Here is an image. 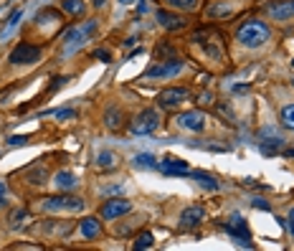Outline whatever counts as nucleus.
Masks as SVG:
<instances>
[{
  "label": "nucleus",
  "instance_id": "obj_1",
  "mask_svg": "<svg viewBox=\"0 0 294 251\" xmlns=\"http://www.w3.org/2000/svg\"><path fill=\"white\" fill-rule=\"evenodd\" d=\"M236 38H238V43L246 46V49H259V46H264V43L272 38V28H269L264 20L249 18V20H243V23L238 26Z\"/></svg>",
  "mask_w": 294,
  "mask_h": 251
},
{
  "label": "nucleus",
  "instance_id": "obj_2",
  "mask_svg": "<svg viewBox=\"0 0 294 251\" xmlns=\"http://www.w3.org/2000/svg\"><path fill=\"white\" fill-rule=\"evenodd\" d=\"M41 211H84V200L74 195H51L41 200Z\"/></svg>",
  "mask_w": 294,
  "mask_h": 251
},
{
  "label": "nucleus",
  "instance_id": "obj_3",
  "mask_svg": "<svg viewBox=\"0 0 294 251\" xmlns=\"http://www.w3.org/2000/svg\"><path fill=\"white\" fill-rule=\"evenodd\" d=\"M94 31H96V20H89V23H84V26H79V28H69V31L64 33V43H71V46L66 49V54H71L76 46H81Z\"/></svg>",
  "mask_w": 294,
  "mask_h": 251
},
{
  "label": "nucleus",
  "instance_id": "obj_4",
  "mask_svg": "<svg viewBox=\"0 0 294 251\" xmlns=\"http://www.w3.org/2000/svg\"><path fill=\"white\" fill-rule=\"evenodd\" d=\"M132 211V203L127 200V198H109L102 208H99V216L104 218V221H114V218H119V216H125V213H130Z\"/></svg>",
  "mask_w": 294,
  "mask_h": 251
},
{
  "label": "nucleus",
  "instance_id": "obj_5",
  "mask_svg": "<svg viewBox=\"0 0 294 251\" xmlns=\"http://www.w3.org/2000/svg\"><path fill=\"white\" fill-rule=\"evenodd\" d=\"M41 59V49L38 46H33V43H18L15 49H13V54H10V63L13 66H23V63H36Z\"/></svg>",
  "mask_w": 294,
  "mask_h": 251
},
{
  "label": "nucleus",
  "instance_id": "obj_6",
  "mask_svg": "<svg viewBox=\"0 0 294 251\" xmlns=\"http://www.w3.org/2000/svg\"><path fill=\"white\" fill-rule=\"evenodd\" d=\"M157 127H160V115H157L155 109H142L130 129H132L135 134H152Z\"/></svg>",
  "mask_w": 294,
  "mask_h": 251
},
{
  "label": "nucleus",
  "instance_id": "obj_7",
  "mask_svg": "<svg viewBox=\"0 0 294 251\" xmlns=\"http://www.w3.org/2000/svg\"><path fill=\"white\" fill-rule=\"evenodd\" d=\"M185 69V61L183 59H170V61H162L152 69L145 71V79H167V76H175L178 71Z\"/></svg>",
  "mask_w": 294,
  "mask_h": 251
},
{
  "label": "nucleus",
  "instance_id": "obj_8",
  "mask_svg": "<svg viewBox=\"0 0 294 251\" xmlns=\"http://www.w3.org/2000/svg\"><path fill=\"white\" fill-rule=\"evenodd\" d=\"M226 231H228V236H233L241 246H251V234H249V226H246V221L238 216V213H233V218L223 226Z\"/></svg>",
  "mask_w": 294,
  "mask_h": 251
},
{
  "label": "nucleus",
  "instance_id": "obj_9",
  "mask_svg": "<svg viewBox=\"0 0 294 251\" xmlns=\"http://www.w3.org/2000/svg\"><path fill=\"white\" fill-rule=\"evenodd\" d=\"M264 10L274 20H289V18H294V0H269L264 5Z\"/></svg>",
  "mask_w": 294,
  "mask_h": 251
},
{
  "label": "nucleus",
  "instance_id": "obj_10",
  "mask_svg": "<svg viewBox=\"0 0 294 251\" xmlns=\"http://www.w3.org/2000/svg\"><path fill=\"white\" fill-rule=\"evenodd\" d=\"M185 99H190V92H188L185 86H173V89H165V92L160 94L157 104L165 107V109H175V107H178L180 102H185Z\"/></svg>",
  "mask_w": 294,
  "mask_h": 251
},
{
  "label": "nucleus",
  "instance_id": "obj_11",
  "mask_svg": "<svg viewBox=\"0 0 294 251\" xmlns=\"http://www.w3.org/2000/svg\"><path fill=\"white\" fill-rule=\"evenodd\" d=\"M157 168H160L165 175H190L188 163H185V160H180V157H165V160H160V163H157Z\"/></svg>",
  "mask_w": 294,
  "mask_h": 251
},
{
  "label": "nucleus",
  "instance_id": "obj_12",
  "mask_svg": "<svg viewBox=\"0 0 294 251\" xmlns=\"http://www.w3.org/2000/svg\"><path fill=\"white\" fill-rule=\"evenodd\" d=\"M178 125L183 127V129H190V132H203V127H206V120H203V115L201 112H183V115H178Z\"/></svg>",
  "mask_w": 294,
  "mask_h": 251
},
{
  "label": "nucleus",
  "instance_id": "obj_13",
  "mask_svg": "<svg viewBox=\"0 0 294 251\" xmlns=\"http://www.w3.org/2000/svg\"><path fill=\"white\" fill-rule=\"evenodd\" d=\"M157 15V23L162 26V28H167V31H180V28H185V18H180V15H175V13H167L165 8L162 10H157L155 13Z\"/></svg>",
  "mask_w": 294,
  "mask_h": 251
},
{
  "label": "nucleus",
  "instance_id": "obj_14",
  "mask_svg": "<svg viewBox=\"0 0 294 251\" xmlns=\"http://www.w3.org/2000/svg\"><path fill=\"white\" fill-rule=\"evenodd\" d=\"M203 218H206V211H203L201 206H190V208H185V211H183V216H180V221H183V226H185V229L198 226Z\"/></svg>",
  "mask_w": 294,
  "mask_h": 251
},
{
  "label": "nucleus",
  "instance_id": "obj_15",
  "mask_svg": "<svg viewBox=\"0 0 294 251\" xmlns=\"http://www.w3.org/2000/svg\"><path fill=\"white\" fill-rule=\"evenodd\" d=\"M79 231H81V236L86 239V241H91V239H96L99 234H102V223H99V218H84L81 223H79Z\"/></svg>",
  "mask_w": 294,
  "mask_h": 251
},
{
  "label": "nucleus",
  "instance_id": "obj_16",
  "mask_svg": "<svg viewBox=\"0 0 294 251\" xmlns=\"http://www.w3.org/2000/svg\"><path fill=\"white\" fill-rule=\"evenodd\" d=\"M61 10H64L66 15H71V18H79V15H84L86 3H84V0H61Z\"/></svg>",
  "mask_w": 294,
  "mask_h": 251
},
{
  "label": "nucleus",
  "instance_id": "obj_17",
  "mask_svg": "<svg viewBox=\"0 0 294 251\" xmlns=\"http://www.w3.org/2000/svg\"><path fill=\"white\" fill-rule=\"evenodd\" d=\"M190 178H195L201 183V188H208V190H218V180L203 170H190Z\"/></svg>",
  "mask_w": 294,
  "mask_h": 251
},
{
  "label": "nucleus",
  "instance_id": "obj_18",
  "mask_svg": "<svg viewBox=\"0 0 294 251\" xmlns=\"http://www.w3.org/2000/svg\"><path fill=\"white\" fill-rule=\"evenodd\" d=\"M96 165H99V168H107V170H114V168H117V155L109 152V150H102V152L96 155Z\"/></svg>",
  "mask_w": 294,
  "mask_h": 251
},
{
  "label": "nucleus",
  "instance_id": "obj_19",
  "mask_svg": "<svg viewBox=\"0 0 294 251\" xmlns=\"http://www.w3.org/2000/svg\"><path fill=\"white\" fill-rule=\"evenodd\" d=\"M122 120H125V115H122L117 107L107 109V115H104V125L109 127V129H117V127H122Z\"/></svg>",
  "mask_w": 294,
  "mask_h": 251
},
{
  "label": "nucleus",
  "instance_id": "obj_20",
  "mask_svg": "<svg viewBox=\"0 0 294 251\" xmlns=\"http://www.w3.org/2000/svg\"><path fill=\"white\" fill-rule=\"evenodd\" d=\"M233 10H231V5H211L208 10H206V15L208 18H213V20H220V18H228Z\"/></svg>",
  "mask_w": 294,
  "mask_h": 251
},
{
  "label": "nucleus",
  "instance_id": "obj_21",
  "mask_svg": "<svg viewBox=\"0 0 294 251\" xmlns=\"http://www.w3.org/2000/svg\"><path fill=\"white\" fill-rule=\"evenodd\" d=\"M26 175H28V183H33V186H41V183L46 180V168H43V165H36V168H31Z\"/></svg>",
  "mask_w": 294,
  "mask_h": 251
},
{
  "label": "nucleus",
  "instance_id": "obj_22",
  "mask_svg": "<svg viewBox=\"0 0 294 251\" xmlns=\"http://www.w3.org/2000/svg\"><path fill=\"white\" fill-rule=\"evenodd\" d=\"M56 186L61 190H74L76 188V178H74L71 173H59L56 175Z\"/></svg>",
  "mask_w": 294,
  "mask_h": 251
},
{
  "label": "nucleus",
  "instance_id": "obj_23",
  "mask_svg": "<svg viewBox=\"0 0 294 251\" xmlns=\"http://www.w3.org/2000/svg\"><path fill=\"white\" fill-rule=\"evenodd\" d=\"M152 244H155V239H152V234L150 231H142L140 236H137V241H135V251H142V249H152Z\"/></svg>",
  "mask_w": 294,
  "mask_h": 251
},
{
  "label": "nucleus",
  "instance_id": "obj_24",
  "mask_svg": "<svg viewBox=\"0 0 294 251\" xmlns=\"http://www.w3.org/2000/svg\"><path fill=\"white\" fill-rule=\"evenodd\" d=\"M279 120H282V125L287 127V129H294V104L284 107V109L279 112Z\"/></svg>",
  "mask_w": 294,
  "mask_h": 251
},
{
  "label": "nucleus",
  "instance_id": "obj_25",
  "mask_svg": "<svg viewBox=\"0 0 294 251\" xmlns=\"http://www.w3.org/2000/svg\"><path fill=\"white\" fill-rule=\"evenodd\" d=\"M170 8H178V10H195L198 8V0H165Z\"/></svg>",
  "mask_w": 294,
  "mask_h": 251
},
{
  "label": "nucleus",
  "instance_id": "obj_26",
  "mask_svg": "<svg viewBox=\"0 0 294 251\" xmlns=\"http://www.w3.org/2000/svg\"><path fill=\"white\" fill-rule=\"evenodd\" d=\"M135 165H137V168H157V160H155L150 152H142V155L135 157Z\"/></svg>",
  "mask_w": 294,
  "mask_h": 251
},
{
  "label": "nucleus",
  "instance_id": "obj_27",
  "mask_svg": "<svg viewBox=\"0 0 294 251\" xmlns=\"http://www.w3.org/2000/svg\"><path fill=\"white\" fill-rule=\"evenodd\" d=\"M279 147H282V140H279V137H274L272 142H264V145H261V152H264V155H277V152H279Z\"/></svg>",
  "mask_w": 294,
  "mask_h": 251
},
{
  "label": "nucleus",
  "instance_id": "obj_28",
  "mask_svg": "<svg viewBox=\"0 0 294 251\" xmlns=\"http://www.w3.org/2000/svg\"><path fill=\"white\" fill-rule=\"evenodd\" d=\"M165 54H175V49H173V46H170L167 41H162V43H160V46L155 49V59H162Z\"/></svg>",
  "mask_w": 294,
  "mask_h": 251
},
{
  "label": "nucleus",
  "instance_id": "obj_29",
  "mask_svg": "<svg viewBox=\"0 0 294 251\" xmlns=\"http://www.w3.org/2000/svg\"><path fill=\"white\" fill-rule=\"evenodd\" d=\"M203 51H206V56H211V59H220V49H218V46H213L211 41L203 46Z\"/></svg>",
  "mask_w": 294,
  "mask_h": 251
},
{
  "label": "nucleus",
  "instance_id": "obj_30",
  "mask_svg": "<svg viewBox=\"0 0 294 251\" xmlns=\"http://www.w3.org/2000/svg\"><path fill=\"white\" fill-rule=\"evenodd\" d=\"M94 59H99V61L109 63V61H112V54H109L107 49H96V51H94Z\"/></svg>",
  "mask_w": 294,
  "mask_h": 251
},
{
  "label": "nucleus",
  "instance_id": "obj_31",
  "mask_svg": "<svg viewBox=\"0 0 294 251\" xmlns=\"http://www.w3.org/2000/svg\"><path fill=\"white\" fill-rule=\"evenodd\" d=\"M66 81H69V76H56V79H54V84H51V92H56V89H59V86H64Z\"/></svg>",
  "mask_w": 294,
  "mask_h": 251
},
{
  "label": "nucleus",
  "instance_id": "obj_32",
  "mask_svg": "<svg viewBox=\"0 0 294 251\" xmlns=\"http://www.w3.org/2000/svg\"><path fill=\"white\" fill-rule=\"evenodd\" d=\"M5 195H8V183H5V180H0V208L5 206Z\"/></svg>",
  "mask_w": 294,
  "mask_h": 251
},
{
  "label": "nucleus",
  "instance_id": "obj_33",
  "mask_svg": "<svg viewBox=\"0 0 294 251\" xmlns=\"http://www.w3.org/2000/svg\"><path fill=\"white\" fill-rule=\"evenodd\" d=\"M18 20H20V10H13V13H10V20H8V28L18 26Z\"/></svg>",
  "mask_w": 294,
  "mask_h": 251
},
{
  "label": "nucleus",
  "instance_id": "obj_34",
  "mask_svg": "<svg viewBox=\"0 0 294 251\" xmlns=\"http://www.w3.org/2000/svg\"><path fill=\"white\" fill-rule=\"evenodd\" d=\"M26 142H28V137H23V134H15L8 140V145H26Z\"/></svg>",
  "mask_w": 294,
  "mask_h": 251
},
{
  "label": "nucleus",
  "instance_id": "obj_35",
  "mask_svg": "<svg viewBox=\"0 0 294 251\" xmlns=\"http://www.w3.org/2000/svg\"><path fill=\"white\" fill-rule=\"evenodd\" d=\"M198 102H201V104H211V102H213V94H211V92H203Z\"/></svg>",
  "mask_w": 294,
  "mask_h": 251
},
{
  "label": "nucleus",
  "instance_id": "obj_36",
  "mask_svg": "<svg viewBox=\"0 0 294 251\" xmlns=\"http://www.w3.org/2000/svg\"><path fill=\"white\" fill-rule=\"evenodd\" d=\"M254 206H256V208H261V211H272V208H269V203H266V200H261V198H256V200H254Z\"/></svg>",
  "mask_w": 294,
  "mask_h": 251
},
{
  "label": "nucleus",
  "instance_id": "obj_37",
  "mask_svg": "<svg viewBox=\"0 0 294 251\" xmlns=\"http://www.w3.org/2000/svg\"><path fill=\"white\" fill-rule=\"evenodd\" d=\"M289 231H292V234H294V211H292V213H289Z\"/></svg>",
  "mask_w": 294,
  "mask_h": 251
},
{
  "label": "nucleus",
  "instance_id": "obj_38",
  "mask_svg": "<svg viewBox=\"0 0 294 251\" xmlns=\"http://www.w3.org/2000/svg\"><path fill=\"white\" fill-rule=\"evenodd\" d=\"M284 157H294V150H284Z\"/></svg>",
  "mask_w": 294,
  "mask_h": 251
},
{
  "label": "nucleus",
  "instance_id": "obj_39",
  "mask_svg": "<svg viewBox=\"0 0 294 251\" xmlns=\"http://www.w3.org/2000/svg\"><path fill=\"white\" fill-rule=\"evenodd\" d=\"M104 3H107V0H94V5H96V8H102Z\"/></svg>",
  "mask_w": 294,
  "mask_h": 251
}]
</instances>
